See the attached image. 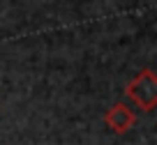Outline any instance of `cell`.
<instances>
[{
	"mask_svg": "<svg viewBox=\"0 0 157 145\" xmlns=\"http://www.w3.org/2000/svg\"><path fill=\"white\" fill-rule=\"evenodd\" d=\"M125 95L136 104L141 111L150 113L157 106V76L152 69H143L136 78L127 83L125 87Z\"/></svg>",
	"mask_w": 157,
	"mask_h": 145,
	"instance_id": "obj_1",
	"label": "cell"
},
{
	"mask_svg": "<svg viewBox=\"0 0 157 145\" xmlns=\"http://www.w3.org/2000/svg\"><path fill=\"white\" fill-rule=\"evenodd\" d=\"M106 125L109 129L113 131V134H127L129 129L134 127V122H136V115H134V111L129 106H125V104H113L111 108H109L106 113Z\"/></svg>",
	"mask_w": 157,
	"mask_h": 145,
	"instance_id": "obj_2",
	"label": "cell"
}]
</instances>
